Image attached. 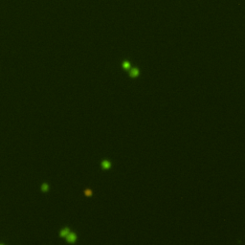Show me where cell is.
<instances>
[{"label": "cell", "mask_w": 245, "mask_h": 245, "mask_svg": "<svg viewBox=\"0 0 245 245\" xmlns=\"http://www.w3.org/2000/svg\"><path fill=\"white\" fill-rule=\"evenodd\" d=\"M138 74H139V71H138V69H137V68L132 69V70H131V72H130V76L131 77H136Z\"/></svg>", "instance_id": "cell-1"}, {"label": "cell", "mask_w": 245, "mask_h": 245, "mask_svg": "<svg viewBox=\"0 0 245 245\" xmlns=\"http://www.w3.org/2000/svg\"><path fill=\"white\" fill-rule=\"evenodd\" d=\"M109 166H110V164H109L108 162H107V161H104V163H103V167H104V168H106V169L108 168Z\"/></svg>", "instance_id": "cell-2"}, {"label": "cell", "mask_w": 245, "mask_h": 245, "mask_svg": "<svg viewBox=\"0 0 245 245\" xmlns=\"http://www.w3.org/2000/svg\"><path fill=\"white\" fill-rule=\"evenodd\" d=\"M74 239H75V235H74V234H70V235H68V240L73 241Z\"/></svg>", "instance_id": "cell-3"}, {"label": "cell", "mask_w": 245, "mask_h": 245, "mask_svg": "<svg viewBox=\"0 0 245 245\" xmlns=\"http://www.w3.org/2000/svg\"><path fill=\"white\" fill-rule=\"evenodd\" d=\"M128 67H129V63H128V62H125V63H124V68H126V69H127Z\"/></svg>", "instance_id": "cell-4"}]
</instances>
